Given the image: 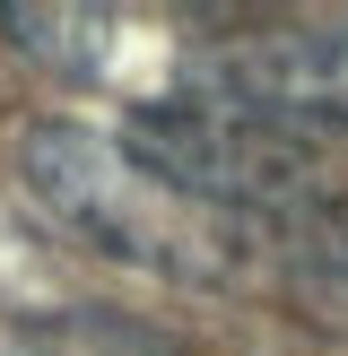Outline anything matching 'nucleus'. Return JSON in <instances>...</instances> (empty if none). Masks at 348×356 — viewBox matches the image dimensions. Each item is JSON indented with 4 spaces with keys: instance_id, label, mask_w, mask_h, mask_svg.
Returning <instances> with one entry per match:
<instances>
[{
    "instance_id": "1",
    "label": "nucleus",
    "mask_w": 348,
    "mask_h": 356,
    "mask_svg": "<svg viewBox=\"0 0 348 356\" xmlns=\"http://www.w3.org/2000/svg\"><path fill=\"white\" fill-rule=\"evenodd\" d=\"M17 183H26V200L44 209L79 252H104V261H122V270L218 287L244 261V243H226L235 235L226 218L191 209L183 191H166L122 139H96V131H79V122H35V131L17 139Z\"/></svg>"
},
{
    "instance_id": "2",
    "label": "nucleus",
    "mask_w": 348,
    "mask_h": 356,
    "mask_svg": "<svg viewBox=\"0 0 348 356\" xmlns=\"http://www.w3.org/2000/svg\"><path fill=\"white\" fill-rule=\"evenodd\" d=\"M113 139L166 191H183L191 209H209V218H226V226H244V218H253V226L287 218L296 226V218H313V209L331 200V191H322L331 165H322V148H313L305 131L253 113V104L200 96V87L131 104Z\"/></svg>"
},
{
    "instance_id": "3",
    "label": "nucleus",
    "mask_w": 348,
    "mask_h": 356,
    "mask_svg": "<svg viewBox=\"0 0 348 356\" xmlns=\"http://www.w3.org/2000/svg\"><path fill=\"white\" fill-rule=\"evenodd\" d=\"M191 87L287 122V131H348V9L261 17L191 61Z\"/></svg>"
},
{
    "instance_id": "4",
    "label": "nucleus",
    "mask_w": 348,
    "mask_h": 356,
    "mask_svg": "<svg viewBox=\"0 0 348 356\" xmlns=\"http://www.w3.org/2000/svg\"><path fill=\"white\" fill-rule=\"evenodd\" d=\"M0 35H9L26 61H44L52 79H96L104 70V9H61V0H0Z\"/></svg>"
},
{
    "instance_id": "5",
    "label": "nucleus",
    "mask_w": 348,
    "mask_h": 356,
    "mask_svg": "<svg viewBox=\"0 0 348 356\" xmlns=\"http://www.w3.org/2000/svg\"><path fill=\"white\" fill-rule=\"evenodd\" d=\"M26 356H183L166 330L131 322V313H104V305H61L26 330Z\"/></svg>"
},
{
    "instance_id": "6",
    "label": "nucleus",
    "mask_w": 348,
    "mask_h": 356,
    "mask_svg": "<svg viewBox=\"0 0 348 356\" xmlns=\"http://www.w3.org/2000/svg\"><path fill=\"white\" fill-rule=\"evenodd\" d=\"M287 270H296V296L331 322H348V191L322 200L313 218H296V243H287Z\"/></svg>"
}]
</instances>
